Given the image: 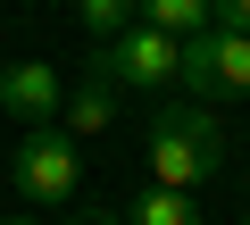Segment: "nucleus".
Returning <instances> with one entry per match:
<instances>
[{
	"instance_id": "f257e3e1",
	"label": "nucleus",
	"mask_w": 250,
	"mask_h": 225,
	"mask_svg": "<svg viewBox=\"0 0 250 225\" xmlns=\"http://www.w3.org/2000/svg\"><path fill=\"white\" fill-rule=\"evenodd\" d=\"M217 167H225L217 100H175V108H150V184H167V192H200Z\"/></svg>"
},
{
	"instance_id": "f03ea898",
	"label": "nucleus",
	"mask_w": 250,
	"mask_h": 225,
	"mask_svg": "<svg viewBox=\"0 0 250 225\" xmlns=\"http://www.w3.org/2000/svg\"><path fill=\"white\" fill-rule=\"evenodd\" d=\"M175 83H192V100H242L250 92V34H225V25L184 34Z\"/></svg>"
},
{
	"instance_id": "7ed1b4c3",
	"label": "nucleus",
	"mask_w": 250,
	"mask_h": 225,
	"mask_svg": "<svg viewBox=\"0 0 250 225\" xmlns=\"http://www.w3.org/2000/svg\"><path fill=\"white\" fill-rule=\"evenodd\" d=\"M175 59H184V42L159 34V25H142V17L100 42V75H108L117 92H159V83H175Z\"/></svg>"
},
{
	"instance_id": "20e7f679",
	"label": "nucleus",
	"mask_w": 250,
	"mask_h": 225,
	"mask_svg": "<svg viewBox=\"0 0 250 225\" xmlns=\"http://www.w3.org/2000/svg\"><path fill=\"white\" fill-rule=\"evenodd\" d=\"M75 184H83L75 142L59 125H25V142H17V192L25 200H75Z\"/></svg>"
},
{
	"instance_id": "39448f33",
	"label": "nucleus",
	"mask_w": 250,
	"mask_h": 225,
	"mask_svg": "<svg viewBox=\"0 0 250 225\" xmlns=\"http://www.w3.org/2000/svg\"><path fill=\"white\" fill-rule=\"evenodd\" d=\"M59 67L42 59H17V67H0V108H9L17 125H59Z\"/></svg>"
},
{
	"instance_id": "423d86ee",
	"label": "nucleus",
	"mask_w": 250,
	"mask_h": 225,
	"mask_svg": "<svg viewBox=\"0 0 250 225\" xmlns=\"http://www.w3.org/2000/svg\"><path fill=\"white\" fill-rule=\"evenodd\" d=\"M108 117H117V83L92 67V75L59 100V134H108Z\"/></svg>"
},
{
	"instance_id": "0eeeda50",
	"label": "nucleus",
	"mask_w": 250,
	"mask_h": 225,
	"mask_svg": "<svg viewBox=\"0 0 250 225\" xmlns=\"http://www.w3.org/2000/svg\"><path fill=\"white\" fill-rule=\"evenodd\" d=\"M125 225H200V200H192V192H167V184H150L134 208H125Z\"/></svg>"
},
{
	"instance_id": "6e6552de",
	"label": "nucleus",
	"mask_w": 250,
	"mask_h": 225,
	"mask_svg": "<svg viewBox=\"0 0 250 225\" xmlns=\"http://www.w3.org/2000/svg\"><path fill=\"white\" fill-rule=\"evenodd\" d=\"M142 25H159V34H200L208 25V0H142Z\"/></svg>"
},
{
	"instance_id": "1a4fd4ad",
	"label": "nucleus",
	"mask_w": 250,
	"mask_h": 225,
	"mask_svg": "<svg viewBox=\"0 0 250 225\" xmlns=\"http://www.w3.org/2000/svg\"><path fill=\"white\" fill-rule=\"evenodd\" d=\"M75 9H83V25L108 42V34H125V25L142 17V0H75Z\"/></svg>"
},
{
	"instance_id": "9d476101",
	"label": "nucleus",
	"mask_w": 250,
	"mask_h": 225,
	"mask_svg": "<svg viewBox=\"0 0 250 225\" xmlns=\"http://www.w3.org/2000/svg\"><path fill=\"white\" fill-rule=\"evenodd\" d=\"M208 25H225V34H250V0H208Z\"/></svg>"
},
{
	"instance_id": "9b49d317",
	"label": "nucleus",
	"mask_w": 250,
	"mask_h": 225,
	"mask_svg": "<svg viewBox=\"0 0 250 225\" xmlns=\"http://www.w3.org/2000/svg\"><path fill=\"white\" fill-rule=\"evenodd\" d=\"M59 225H125V217H117V208H92V200H83V208H67Z\"/></svg>"
},
{
	"instance_id": "f8f14e48",
	"label": "nucleus",
	"mask_w": 250,
	"mask_h": 225,
	"mask_svg": "<svg viewBox=\"0 0 250 225\" xmlns=\"http://www.w3.org/2000/svg\"><path fill=\"white\" fill-rule=\"evenodd\" d=\"M0 225H34V217H0Z\"/></svg>"
},
{
	"instance_id": "ddd939ff",
	"label": "nucleus",
	"mask_w": 250,
	"mask_h": 225,
	"mask_svg": "<svg viewBox=\"0 0 250 225\" xmlns=\"http://www.w3.org/2000/svg\"><path fill=\"white\" fill-rule=\"evenodd\" d=\"M242 225H250V217H242Z\"/></svg>"
}]
</instances>
